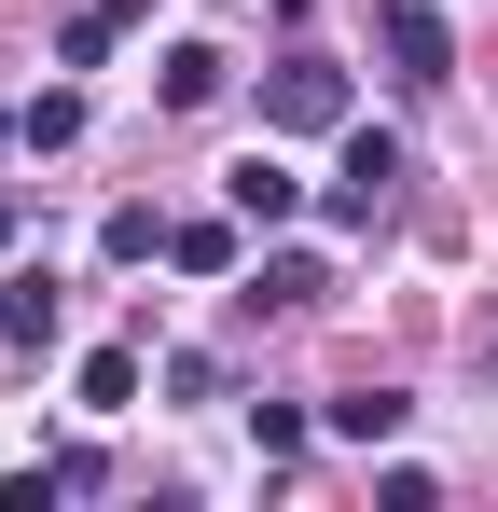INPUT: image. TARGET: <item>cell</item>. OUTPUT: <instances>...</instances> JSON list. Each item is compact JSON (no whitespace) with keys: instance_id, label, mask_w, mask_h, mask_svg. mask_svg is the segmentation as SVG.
I'll return each mask as SVG.
<instances>
[{"instance_id":"4","label":"cell","mask_w":498,"mask_h":512,"mask_svg":"<svg viewBox=\"0 0 498 512\" xmlns=\"http://www.w3.org/2000/svg\"><path fill=\"white\" fill-rule=\"evenodd\" d=\"M249 305H277V319H319V305H332V263H319V250H277L263 277H249Z\"/></svg>"},{"instance_id":"11","label":"cell","mask_w":498,"mask_h":512,"mask_svg":"<svg viewBox=\"0 0 498 512\" xmlns=\"http://www.w3.org/2000/svg\"><path fill=\"white\" fill-rule=\"evenodd\" d=\"M14 139H28V153H70V139H83V97H70V84H42L28 111H14Z\"/></svg>"},{"instance_id":"1","label":"cell","mask_w":498,"mask_h":512,"mask_svg":"<svg viewBox=\"0 0 498 512\" xmlns=\"http://www.w3.org/2000/svg\"><path fill=\"white\" fill-rule=\"evenodd\" d=\"M402 180H415V153L402 139H388V125H346V167H332V236H374V222H388V208H402Z\"/></svg>"},{"instance_id":"8","label":"cell","mask_w":498,"mask_h":512,"mask_svg":"<svg viewBox=\"0 0 498 512\" xmlns=\"http://www.w3.org/2000/svg\"><path fill=\"white\" fill-rule=\"evenodd\" d=\"M139 14H153V0H83V14H70V42H56V56H70V70H97V56H111V42H125Z\"/></svg>"},{"instance_id":"10","label":"cell","mask_w":498,"mask_h":512,"mask_svg":"<svg viewBox=\"0 0 498 512\" xmlns=\"http://www.w3.org/2000/svg\"><path fill=\"white\" fill-rule=\"evenodd\" d=\"M153 97H166V111H208V97H222V56H208V42H166Z\"/></svg>"},{"instance_id":"6","label":"cell","mask_w":498,"mask_h":512,"mask_svg":"<svg viewBox=\"0 0 498 512\" xmlns=\"http://www.w3.org/2000/svg\"><path fill=\"white\" fill-rule=\"evenodd\" d=\"M0 333L28 346V360H42V346L70 333V291H56V277H14V291H0Z\"/></svg>"},{"instance_id":"7","label":"cell","mask_w":498,"mask_h":512,"mask_svg":"<svg viewBox=\"0 0 498 512\" xmlns=\"http://www.w3.org/2000/svg\"><path fill=\"white\" fill-rule=\"evenodd\" d=\"M402 416H415L402 388H346V402H319V429H332V443H402Z\"/></svg>"},{"instance_id":"2","label":"cell","mask_w":498,"mask_h":512,"mask_svg":"<svg viewBox=\"0 0 498 512\" xmlns=\"http://www.w3.org/2000/svg\"><path fill=\"white\" fill-rule=\"evenodd\" d=\"M263 125H277V139H319V125H346V70H332L319 42H291V56L263 70Z\"/></svg>"},{"instance_id":"14","label":"cell","mask_w":498,"mask_h":512,"mask_svg":"<svg viewBox=\"0 0 498 512\" xmlns=\"http://www.w3.org/2000/svg\"><path fill=\"white\" fill-rule=\"evenodd\" d=\"M0 250H14V194H0Z\"/></svg>"},{"instance_id":"5","label":"cell","mask_w":498,"mask_h":512,"mask_svg":"<svg viewBox=\"0 0 498 512\" xmlns=\"http://www.w3.org/2000/svg\"><path fill=\"white\" fill-rule=\"evenodd\" d=\"M222 208H236V222H263V236H277V222H291V208H305V180L277 167V153H249V167L222 180Z\"/></svg>"},{"instance_id":"13","label":"cell","mask_w":498,"mask_h":512,"mask_svg":"<svg viewBox=\"0 0 498 512\" xmlns=\"http://www.w3.org/2000/svg\"><path fill=\"white\" fill-rule=\"evenodd\" d=\"M125 402H139V346H97L83 360V416H125Z\"/></svg>"},{"instance_id":"12","label":"cell","mask_w":498,"mask_h":512,"mask_svg":"<svg viewBox=\"0 0 498 512\" xmlns=\"http://www.w3.org/2000/svg\"><path fill=\"white\" fill-rule=\"evenodd\" d=\"M97 250H111V263H153V250H166V208H153V194H125V208L97 222Z\"/></svg>"},{"instance_id":"3","label":"cell","mask_w":498,"mask_h":512,"mask_svg":"<svg viewBox=\"0 0 498 512\" xmlns=\"http://www.w3.org/2000/svg\"><path fill=\"white\" fill-rule=\"evenodd\" d=\"M374 28H388V70H402V84H443V70H457V28H443L429 0H388Z\"/></svg>"},{"instance_id":"9","label":"cell","mask_w":498,"mask_h":512,"mask_svg":"<svg viewBox=\"0 0 498 512\" xmlns=\"http://www.w3.org/2000/svg\"><path fill=\"white\" fill-rule=\"evenodd\" d=\"M166 263L180 277H236V208L222 222H166Z\"/></svg>"}]
</instances>
